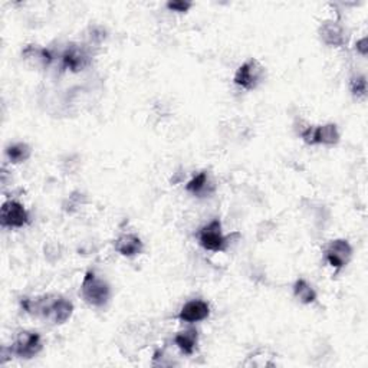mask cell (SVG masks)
<instances>
[{
    "label": "cell",
    "instance_id": "obj_5",
    "mask_svg": "<svg viewBox=\"0 0 368 368\" xmlns=\"http://www.w3.org/2000/svg\"><path fill=\"white\" fill-rule=\"evenodd\" d=\"M61 68L78 74L92 65L91 48L85 44H70L59 55Z\"/></svg>",
    "mask_w": 368,
    "mask_h": 368
},
{
    "label": "cell",
    "instance_id": "obj_12",
    "mask_svg": "<svg viewBox=\"0 0 368 368\" xmlns=\"http://www.w3.org/2000/svg\"><path fill=\"white\" fill-rule=\"evenodd\" d=\"M22 59L35 70H48L55 62L56 55L49 48H44L39 45H26L22 49Z\"/></svg>",
    "mask_w": 368,
    "mask_h": 368
},
{
    "label": "cell",
    "instance_id": "obj_14",
    "mask_svg": "<svg viewBox=\"0 0 368 368\" xmlns=\"http://www.w3.org/2000/svg\"><path fill=\"white\" fill-rule=\"evenodd\" d=\"M114 249L124 258H136L143 253L144 242L136 233H122L114 242Z\"/></svg>",
    "mask_w": 368,
    "mask_h": 368
},
{
    "label": "cell",
    "instance_id": "obj_17",
    "mask_svg": "<svg viewBox=\"0 0 368 368\" xmlns=\"http://www.w3.org/2000/svg\"><path fill=\"white\" fill-rule=\"evenodd\" d=\"M32 147L23 141H15L6 146L5 157L12 165H19L26 163L32 157Z\"/></svg>",
    "mask_w": 368,
    "mask_h": 368
},
{
    "label": "cell",
    "instance_id": "obj_6",
    "mask_svg": "<svg viewBox=\"0 0 368 368\" xmlns=\"http://www.w3.org/2000/svg\"><path fill=\"white\" fill-rule=\"evenodd\" d=\"M13 357L20 360H32L44 350L41 334L33 329H20L11 344Z\"/></svg>",
    "mask_w": 368,
    "mask_h": 368
},
{
    "label": "cell",
    "instance_id": "obj_19",
    "mask_svg": "<svg viewBox=\"0 0 368 368\" xmlns=\"http://www.w3.org/2000/svg\"><path fill=\"white\" fill-rule=\"evenodd\" d=\"M108 39V30L103 25H91L85 35V45L89 48L101 46Z\"/></svg>",
    "mask_w": 368,
    "mask_h": 368
},
{
    "label": "cell",
    "instance_id": "obj_13",
    "mask_svg": "<svg viewBox=\"0 0 368 368\" xmlns=\"http://www.w3.org/2000/svg\"><path fill=\"white\" fill-rule=\"evenodd\" d=\"M184 190L198 198L209 197L216 191V183L208 170L194 175L184 186Z\"/></svg>",
    "mask_w": 368,
    "mask_h": 368
},
{
    "label": "cell",
    "instance_id": "obj_25",
    "mask_svg": "<svg viewBox=\"0 0 368 368\" xmlns=\"http://www.w3.org/2000/svg\"><path fill=\"white\" fill-rule=\"evenodd\" d=\"M354 49H355V52H357L358 55H361L362 58H365V56L368 55V39H367V37H362L361 39H358V41L355 42Z\"/></svg>",
    "mask_w": 368,
    "mask_h": 368
},
{
    "label": "cell",
    "instance_id": "obj_11",
    "mask_svg": "<svg viewBox=\"0 0 368 368\" xmlns=\"http://www.w3.org/2000/svg\"><path fill=\"white\" fill-rule=\"evenodd\" d=\"M210 311L212 310H210V305H209L208 300L200 299V298L191 299L180 308L177 319L184 322V324L193 325V324L208 319L210 317Z\"/></svg>",
    "mask_w": 368,
    "mask_h": 368
},
{
    "label": "cell",
    "instance_id": "obj_23",
    "mask_svg": "<svg viewBox=\"0 0 368 368\" xmlns=\"http://www.w3.org/2000/svg\"><path fill=\"white\" fill-rule=\"evenodd\" d=\"M193 2H189V0H170V2L165 4V9L169 12L173 13H179V15H184L187 12H190V9L193 8Z\"/></svg>",
    "mask_w": 368,
    "mask_h": 368
},
{
    "label": "cell",
    "instance_id": "obj_20",
    "mask_svg": "<svg viewBox=\"0 0 368 368\" xmlns=\"http://www.w3.org/2000/svg\"><path fill=\"white\" fill-rule=\"evenodd\" d=\"M350 92L357 99L367 98V77L364 74H355L350 80Z\"/></svg>",
    "mask_w": 368,
    "mask_h": 368
},
{
    "label": "cell",
    "instance_id": "obj_16",
    "mask_svg": "<svg viewBox=\"0 0 368 368\" xmlns=\"http://www.w3.org/2000/svg\"><path fill=\"white\" fill-rule=\"evenodd\" d=\"M292 293L298 303H300L303 305H312L318 299V293L315 288L305 278H298L293 282Z\"/></svg>",
    "mask_w": 368,
    "mask_h": 368
},
{
    "label": "cell",
    "instance_id": "obj_7",
    "mask_svg": "<svg viewBox=\"0 0 368 368\" xmlns=\"http://www.w3.org/2000/svg\"><path fill=\"white\" fill-rule=\"evenodd\" d=\"M266 78V68L256 58L245 61L233 75V82L245 91H255L263 84Z\"/></svg>",
    "mask_w": 368,
    "mask_h": 368
},
{
    "label": "cell",
    "instance_id": "obj_1",
    "mask_svg": "<svg viewBox=\"0 0 368 368\" xmlns=\"http://www.w3.org/2000/svg\"><path fill=\"white\" fill-rule=\"evenodd\" d=\"M20 307L27 315L39 318L51 325H63L72 318L75 311L71 299L56 293L22 296Z\"/></svg>",
    "mask_w": 368,
    "mask_h": 368
},
{
    "label": "cell",
    "instance_id": "obj_2",
    "mask_svg": "<svg viewBox=\"0 0 368 368\" xmlns=\"http://www.w3.org/2000/svg\"><path fill=\"white\" fill-rule=\"evenodd\" d=\"M80 295L87 305L101 310L110 304L113 289L106 278L99 277L95 271H87L81 282Z\"/></svg>",
    "mask_w": 368,
    "mask_h": 368
},
{
    "label": "cell",
    "instance_id": "obj_24",
    "mask_svg": "<svg viewBox=\"0 0 368 368\" xmlns=\"http://www.w3.org/2000/svg\"><path fill=\"white\" fill-rule=\"evenodd\" d=\"M154 367H169V365H175L176 362L169 357L165 355V353L163 350H157L153 355V362Z\"/></svg>",
    "mask_w": 368,
    "mask_h": 368
},
{
    "label": "cell",
    "instance_id": "obj_9",
    "mask_svg": "<svg viewBox=\"0 0 368 368\" xmlns=\"http://www.w3.org/2000/svg\"><path fill=\"white\" fill-rule=\"evenodd\" d=\"M30 223V213L23 203L8 198L0 208V226L4 229H22Z\"/></svg>",
    "mask_w": 368,
    "mask_h": 368
},
{
    "label": "cell",
    "instance_id": "obj_21",
    "mask_svg": "<svg viewBox=\"0 0 368 368\" xmlns=\"http://www.w3.org/2000/svg\"><path fill=\"white\" fill-rule=\"evenodd\" d=\"M44 255L49 263H56L63 256V248L59 242H48L44 246Z\"/></svg>",
    "mask_w": 368,
    "mask_h": 368
},
{
    "label": "cell",
    "instance_id": "obj_18",
    "mask_svg": "<svg viewBox=\"0 0 368 368\" xmlns=\"http://www.w3.org/2000/svg\"><path fill=\"white\" fill-rule=\"evenodd\" d=\"M88 203V196L81 190H74L62 203V210L68 215L78 213Z\"/></svg>",
    "mask_w": 368,
    "mask_h": 368
},
{
    "label": "cell",
    "instance_id": "obj_15",
    "mask_svg": "<svg viewBox=\"0 0 368 368\" xmlns=\"http://www.w3.org/2000/svg\"><path fill=\"white\" fill-rule=\"evenodd\" d=\"M200 334L194 326H189L186 329L179 331L175 336V344L184 355H193L198 347Z\"/></svg>",
    "mask_w": 368,
    "mask_h": 368
},
{
    "label": "cell",
    "instance_id": "obj_8",
    "mask_svg": "<svg viewBox=\"0 0 368 368\" xmlns=\"http://www.w3.org/2000/svg\"><path fill=\"white\" fill-rule=\"evenodd\" d=\"M318 37L329 48H344L350 42V30L338 18H331L321 22Z\"/></svg>",
    "mask_w": 368,
    "mask_h": 368
},
{
    "label": "cell",
    "instance_id": "obj_22",
    "mask_svg": "<svg viewBox=\"0 0 368 368\" xmlns=\"http://www.w3.org/2000/svg\"><path fill=\"white\" fill-rule=\"evenodd\" d=\"M81 167V158L78 154H68L62 160V170L65 175H75Z\"/></svg>",
    "mask_w": 368,
    "mask_h": 368
},
{
    "label": "cell",
    "instance_id": "obj_4",
    "mask_svg": "<svg viewBox=\"0 0 368 368\" xmlns=\"http://www.w3.org/2000/svg\"><path fill=\"white\" fill-rule=\"evenodd\" d=\"M233 235H235V233H231V235H224L222 222L220 219L216 217L209 223H206L205 226L200 227L196 233V238L198 245L205 250L219 253V252H226L229 249Z\"/></svg>",
    "mask_w": 368,
    "mask_h": 368
},
{
    "label": "cell",
    "instance_id": "obj_3",
    "mask_svg": "<svg viewBox=\"0 0 368 368\" xmlns=\"http://www.w3.org/2000/svg\"><path fill=\"white\" fill-rule=\"evenodd\" d=\"M299 139L308 146L334 147L341 141V132L336 122H325L319 125H305L298 132Z\"/></svg>",
    "mask_w": 368,
    "mask_h": 368
},
{
    "label": "cell",
    "instance_id": "obj_10",
    "mask_svg": "<svg viewBox=\"0 0 368 368\" xmlns=\"http://www.w3.org/2000/svg\"><path fill=\"white\" fill-rule=\"evenodd\" d=\"M354 249L347 239L338 238L331 241L324 250V258L326 263L336 271H341L351 262Z\"/></svg>",
    "mask_w": 368,
    "mask_h": 368
}]
</instances>
